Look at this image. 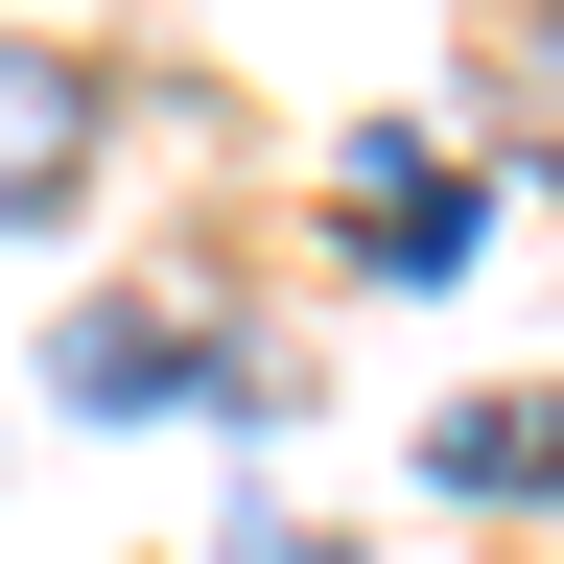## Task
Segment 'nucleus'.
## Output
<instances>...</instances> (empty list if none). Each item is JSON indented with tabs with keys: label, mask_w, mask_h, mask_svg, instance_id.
I'll use <instances>...</instances> for the list:
<instances>
[{
	"label": "nucleus",
	"mask_w": 564,
	"mask_h": 564,
	"mask_svg": "<svg viewBox=\"0 0 564 564\" xmlns=\"http://www.w3.org/2000/svg\"><path fill=\"white\" fill-rule=\"evenodd\" d=\"M447 494H564V400H494V423H447Z\"/></svg>",
	"instance_id": "f257e3e1"
},
{
	"label": "nucleus",
	"mask_w": 564,
	"mask_h": 564,
	"mask_svg": "<svg viewBox=\"0 0 564 564\" xmlns=\"http://www.w3.org/2000/svg\"><path fill=\"white\" fill-rule=\"evenodd\" d=\"M70 165V70H0V188H47Z\"/></svg>",
	"instance_id": "f03ea898"
}]
</instances>
